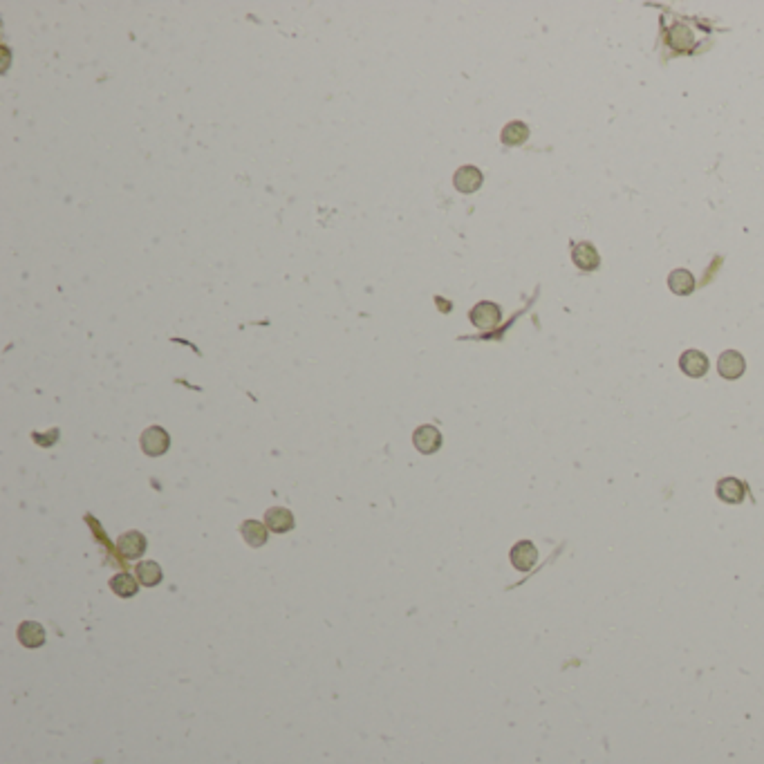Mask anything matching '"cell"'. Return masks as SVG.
Listing matches in <instances>:
<instances>
[{
	"mask_svg": "<svg viewBox=\"0 0 764 764\" xmlns=\"http://www.w3.org/2000/svg\"><path fill=\"white\" fill-rule=\"evenodd\" d=\"M265 522H267V529L269 531H276V534H285L294 527V516L289 509H283V507H274L265 513Z\"/></svg>",
	"mask_w": 764,
	"mask_h": 764,
	"instance_id": "8fae6325",
	"label": "cell"
},
{
	"mask_svg": "<svg viewBox=\"0 0 764 764\" xmlns=\"http://www.w3.org/2000/svg\"><path fill=\"white\" fill-rule=\"evenodd\" d=\"M679 368H681L683 375H688L693 379H700V377H704L708 372L710 361H708V357L702 350H686L679 357Z\"/></svg>",
	"mask_w": 764,
	"mask_h": 764,
	"instance_id": "3957f363",
	"label": "cell"
},
{
	"mask_svg": "<svg viewBox=\"0 0 764 764\" xmlns=\"http://www.w3.org/2000/svg\"><path fill=\"white\" fill-rule=\"evenodd\" d=\"M117 547H119V551L126 558H139L146 551V538L139 531H128L117 540Z\"/></svg>",
	"mask_w": 764,
	"mask_h": 764,
	"instance_id": "30bf717a",
	"label": "cell"
},
{
	"mask_svg": "<svg viewBox=\"0 0 764 764\" xmlns=\"http://www.w3.org/2000/svg\"><path fill=\"white\" fill-rule=\"evenodd\" d=\"M505 146H522V143L529 139V126L522 122H511L503 128V135H500Z\"/></svg>",
	"mask_w": 764,
	"mask_h": 764,
	"instance_id": "5bb4252c",
	"label": "cell"
},
{
	"mask_svg": "<svg viewBox=\"0 0 764 764\" xmlns=\"http://www.w3.org/2000/svg\"><path fill=\"white\" fill-rule=\"evenodd\" d=\"M482 170L478 166H462L457 168L453 184L459 193H476L482 187Z\"/></svg>",
	"mask_w": 764,
	"mask_h": 764,
	"instance_id": "ba28073f",
	"label": "cell"
},
{
	"mask_svg": "<svg viewBox=\"0 0 764 764\" xmlns=\"http://www.w3.org/2000/svg\"><path fill=\"white\" fill-rule=\"evenodd\" d=\"M717 498L722 500V503H727V505H740V503H744V498H746V491H748V486L742 482V480H737V478H724V480H719L717 482Z\"/></svg>",
	"mask_w": 764,
	"mask_h": 764,
	"instance_id": "5b68a950",
	"label": "cell"
},
{
	"mask_svg": "<svg viewBox=\"0 0 764 764\" xmlns=\"http://www.w3.org/2000/svg\"><path fill=\"white\" fill-rule=\"evenodd\" d=\"M168 446H170V437L162 426H151L141 433V449L146 455L151 457L164 455L168 451Z\"/></svg>",
	"mask_w": 764,
	"mask_h": 764,
	"instance_id": "7a4b0ae2",
	"label": "cell"
},
{
	"mask_svg": "<svg viewBox=\"0 0 764 764\" xmlns=\"http://www.w3.org/2000/svg\"><path fill=\"white\" fill-rule=\"evenodd\" d=\"M668 43L673 45L675 49H688L693 45V32L688 28H683V25H677V28L670 30L668 34Z\"/></svg>",
	"mask_w": 764,
	"mask_h": 764,
	"instance_id": "ac0fdd59",
	"label": "cell"
},
{
	"mask_svg": "<svg viewBox=\"0 0 764 764\" xmlns=\"http://www.w3.org/2000/svg\"><path fill=\"white\" fill-rule=\"evenodd\" d=\"M413 442H415L419 453L430 455V453H435V451H437L440 446H442V435H440V430L435 428V426H419V428L415 430V435H413Z\"/></svg>",
	"mask_w": 764,
	"mask_h": 764,
	"instance_id": "9c48e42d",
	"label": "cell"
},
{
	"mask_svg": "<svg viewBox=\"0 0 764 764\" xmlns=\"http://www.w3.org/2000/svg\"><path fill=\"white\" fill-rule=\"evenodd\" d=\"M110 587H112L114 594H117V596H122V599H130V596H135V594H137V581H135V578L130 576L128 572H126V574H117V576H112Z\"/></svg>",
	"mask_w": 764,
	"mask_h": 764,
	"instance_id": "e0dca14e",
	"label": "cell"
},
{
	"mask_svg": "<svg viewBox=\"0 0 764 764\" xmlns=\"http://www.w3.org/2000/svg\"><path fill=\"white\" fill-rule=\"evenodd\" d=\"M242 536H245V540H247V543L252 545V547L265 545V540H267V524H262V522H258V520H247V522L242 524Z\"/></svg>",
	"mask_w": 764,
	"mask_h": 764,
	"instance_id": "2e32d148",
	"label": "cell"
},
{
	"mask_svg": "<svg viewBox=\"0 0 764 764\" xmlns=\"http://www.w3.org/2000/svg\"><path fill=\"white\" fill-rule=\"evenodd\" d=\"M135 574H137V578H139V581L146 585V587H153V585H157V583L162 581V568H160V565H157L155 560H143V563H139L137 568H135Z\"/></svg>",
	"mask_w": 764,
	"mask_h": 764,
	"instance_id": "9a60e30c",
	"label": "cell"
},
{
	"mask_svg": "<svg viewBox=\"0 0 764 764\" xmlns=\"http://www.w3.org/2000/svg\"><path fill=\"white\" fill-rule=\"evenodd\" d=\"M18 641L25 645V648H38L45 641V630L41 623L36 621H25L18 628Z\"/></svg>",
	"mask_w": 764,
	"mask_h": 764,
	"instance_id": "7c38bea8",
	"label": "cell"
},
{
	"mask_svg": "<svg viewBox=\"0 0 764 764\" xmlns=\"http://www.w3.org/2000/svg\"><path fill=\"white\" fill-rule=\"evenodd\" d=\"M717 370L724 379H740L746 370V361L744 357L737 350H727L719 354V361H717Z\"/></svg>",
	"mask_w": 764,
	"mask_h": 764,
	"instance_id": "277c9868",
	"label": "cell"
},
{
	"mask_svg": "<svg viewBox=\"0 0 764 764\" xmlns=\"http://www.w3.org/2000/svg\"><path fill=\"white\" fill-rule=\"evenodd\" d=\"M538 560V549L529 540H520L511 549V565L520 572H529Z\"/></svg>",
	"mask_w": 764,
	"mask_h": 764,
	"instance_id": "8992f818",
	"label": "cell"
},
{
	"mask_svg": "<svg viewBox=\"0 0 764 764\" xmlns=\"http://www.w3.org/2000/svg\"><path fill=\"white\" fill-rule=\"evenodd\" d=\"M572 260H574V265H576L578 269H583V271H594V269L601 265V256H599L596 247L592 245V242H578V245H574V249H572Z\"/></svg>",
	"mask_w": 764,
	"mask_h": 764,
	"instance_id": "52a82bcc",
	"label": "cell"
},
{
	"mask_svg": "<svg viewBox=\"0 0 764 764\" xmlns=\"http://www.w3.org/2000/svg\"><path fill=\"white\" fill-rule=\"evenodd\" d=\"M469 316H471V323L480 327V330H493V327L500 325V321H503V310H500L495 302L482 300L471 310Z\"/></svg>",
	"mask_w": 764,
	"mask_h": 764,
	"instance_id": "6da1fadb",
	"label": "cell"
},
{
	"mask_svg": "<svg viewBox=\"0 0 764 764\" xmlns=\"http://www.w3.org/2000/svg\"><path fill=\"white\" fill-rule=\"evenodd\" d=\"M668 287L677 296H688L695 289V276L688 269H675L668 276Z\"/></svg>",
	"mask_w": 764,
	"mask_h": 764,
	"instance_id": "4fadbf2b",
	"label": "cell"
}]
</instances>
